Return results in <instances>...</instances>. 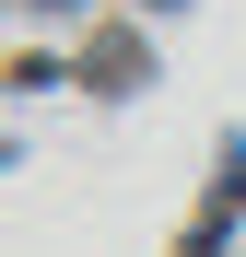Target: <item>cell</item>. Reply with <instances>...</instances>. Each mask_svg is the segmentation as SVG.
<instances>
[{"mask_svg": "<svg viewBox=\"0 0 246 257\" xmlns=\"http://www.w3.org/2000/svg\"><path fill=\"white\" fill-rule=\"evenodd\" d=\"M47 12H82V0H47Z\"/></svg>", "mask_w": 246, "mask_h": 257, "instance_id": "6da1fadb", "label": "cell"}]
</instances>
